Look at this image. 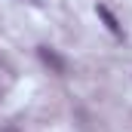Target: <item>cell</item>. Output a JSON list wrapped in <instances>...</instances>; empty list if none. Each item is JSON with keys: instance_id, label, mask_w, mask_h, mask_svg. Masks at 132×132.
<instances>
[{"instance_id": "1", "label": "cell", "mask_w": 132, "mask_h": 132, "mask_svg": "<svg viewBox=\"0 0 132 132\" xmlns=\"http://www.w3.org/2000/svg\"><path fill=\"white\" fill-rule=\"evenodd\" d=\"M37 55H40V62L49 68L52 74H65V71H68V62L55 52V49H49V46H40V49H37Z\"/></svg>"}, {"instance_id": "2", "label": "cell", "mask_w": 132, "mask_h": 132, "mask_svg": "<svg viewBox=\"0 0 132 132\" xmlns=\"http://www.w3.org/2000/svg\"><path fill=\"white\" fill-rule=\"evenodd\" d=\"M95 12H98V19L104 22V25H108V31L114 34V37H123V28H120L117 15H114V12H111V9H108L104 3H98V6H95Z\"/></svg>"}]
</instances>
